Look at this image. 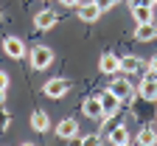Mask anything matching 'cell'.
I'll list each match as a JSON object with an SVG mask.
<instances>
[{
  "mask_svg": "<svg viewBox=\"0 0 157 146\" xmlns=\"http://www.w3.org/2000/svg\"><path fill=\"white\" fill-rule=\"evenodd\" d=\"M6 101V90H0V104H3Z\"/></svg>",
  "mask_w": 157,
  "mask_h": 146,
  "instance_id": "cell-26",
  "label": "cell"
},
{
  "mask_svg": "<svg viewBox=\"0 0 157 146\" xmlns=\"http://www.w3.org/2000/svg\"><path fill=\"white\" fill-rule=\"evenodd\" d=\"M82 110H84V115H87V118H93V121H98V118L104 115L101 101H98V98H87V101L82 104Z\"/></svg>",
  "mask_w": 157,
  "mask_h": 146,
  "instance_id": "cell-15",
  "label": "cell"
},
{
  "mask_svg": "<svg viewBox=\"0 0 157 146\" xmlns=\"http://www.w3.org/2000/svg\"><path fill=\"white\" fill-rule=\"evenodd\" d=\"M67 146H82V138H78V135H73V138H67Z\"/></svg>",
  "mask_w": 157,
  "mask_h": 146,
  "instance_id": "cell-24",
  "label": "cell"
},
{
  "mask_svg": "<svg viewBox=\"0 0 157 146\" xmlns=\"http://www.w3.org/2000/svg\"><path fill=\"white\" fill-rule=\"evenodd\" d=\"M34 26H36L39 31L53 28V26H56V11H53V9H42V11H36V14H34Z\"/></svg>",
  "mask_w": 157,
  "mask_h": 146,
  "instance_id": "cell-7",
  "label": "cell"
},
{
  "mask_svg": "<svg viewBox=\"0 0 157 146\" xmlns=\"http://www.w3.org/2000/svg\"><path fill=\"white\" fill-rule=\"evenodd\" d=\"M154 37H157V26H154V23H137L135 39H140V42H151Z\"/></svg>",
  "mask_w": 157,
  "mask_h": 146,
  "instance_id": "cell-11",
  "label": "cell"
},
{
  "mask_svg": "<svg viewBox=\"0 0 157 146\" xmlns=\"http://www.w3.org/2000/svg\"><path fill=\"white\" fill-rule=\"evenodd\" d=\"M3 51L11 59H23L25 56V45H23V39H20V37H6L3 39Z\"/></svg>",
  "mask_w": 157,
  "mask_h": 146,
  "instance_id": "cell-8",
  "label": "cell"
},
{
  "mask_svg": "<svg viewBox=\"0 0 157 146\" xmlns=\"http://www.w3.org/2000/svg\"><path fill=\"white\" fill-rule=\"evenodd\" d=\"M56 135H59V138H65V140H67V138H73V135H78V124H76L73 118L59 121V124H56Z\"/></svg>",
  "mask_w": 157,
  "mask_h": 146,
  "instance_id": "cell-12",
  "label": "cell"
},
{
  "mask_svg": "<svg viewBox=\"0 0 157 146\" xmlns=\"http://www.w3.org/2000/svg\"><path fill=\"white\" fill-rule=\"evenodd\" d=\"M121 146H132V143H121Z\"/></svg>",
  "mask_w": 157,
  "mask_h": 146,
  "instance_id": "cell-28",
  "label": "cell"
},
{
  "mask_svg": "<svg viewBox=\"0 0 157 146\" xmlns=\"http://www.w3.org/2000/svg\"><path fill=\"white\" fill-rule=\"evenodd\" d=\"M98 68H101V73H107V76L121 73V56H115V53H104L101 59H98Z\"/></svg>",
  "mask_w": 157,
  "mask_h": 146,
  "instance_id": "cell-6",
  "label": "cell"
},
{
  "mask_svg": "<svg viewBox=\"0 0 157 146\" xmlns=\"http://www.w3.org/2000/svg\"><path fill=\"white\" fill-rule=\"evenodd\" d=\"M154 6H157V0H154Z\"/></svg>",
  "mask_w": 157,
  "mask_h": 146,
  "instance_id": "cell-29",
  "label": "cell"
},
{
  "mask_svg": "<svg viewBox=\"0 0 157 146\" xmlns=\"http://www.w3.org/2000/svg\"><path fill=\"white\" fill-rule=\"evenodd\" d=\"M101 14L104 11L95 6V0H90V3H78V20H84V23H95Z\"/></svg>",
  "mask_w": 157,
  "mask_h": 146,
  "instance_id": "cell-9",
  "label": "cell"
},
{
  "mask_svg": "<svg viewBox=\"0 0 157 146\" xmlns=\"http://www.w3.org/2000/svg\"><path fill=\"white\" fill-rule=\"evenodd\" d=\"M129 6L137 9V6H154V0H129Z\"/></svg>",
  "mask_w": 157,
  "mask_h": 146,
  "instance_id": "cell-21",
  "label": "cell"
},
{
  "mask_svg": "<svg viewBox=\"0 0 157 146\" xmlns=\"http://www.w3.org/2000/svg\"><path fill=\"white\" fill-rule=\"evenodd\" d=\"M132 17L137 23H154V6H137L132 9Z\"/></svg>",
  "mask_w": 157,
  "mask_h": 146,
  "instance_id": "cell-17",
  "label": "cell"
},
{
  "mask_svg": "<svg viewBox=\"0 0 157 146\" xmlns=\"http://www.w3.org/2000/svg\"><path fill=\"white\" fill-rule=\"evenodd\" d=\"M135 140H137V146H157V129L154 127H143Z\"/></svg>",
  "mask_w": 157,
  "mask_h": 146,
  "instance_id": "cell-14",
  "label": "cell"
},
{
  "mask_svg": "<svg viewBox=\"0 0 157 146\" xmlns=\"http://www.w3.org/2000/svg\"><path fill=\"white\" fill-rule=\"evenodd\" d=\"M6 87H9V76L0 70V90H6Z\"/></svg>",
  "mask_w": 157,
  "mask_h": 146,
  "instance_id": "cell-23",
  "label": "cell"
},
{
  "mask_svg": "<svg viewBox=\"0 0 157 146\" xmlns=\"http://www.w3.org/2000/svg\"><path fill=\"white\" fill-rule=\"evenodd\" d=\"M31 127H34L36 132H48V129H51V118H48V112L36 110V112L31 115Z\"/></svg>",
  "mask_w": 157,
  "mask_h": 146,
  "instance_id": "cell-16",
  "label": "cell"
},
{
  "mask_svg": "<svg viewBox=\"0 0 157 146\" xmlns=\"http://www.w3.org/2000/svg\"><path fill=\"white\" fill-rule=\"evenodd\" d=\"M137 96L146 98V101H157V76L149 73L140 79V85H137Z\"/></svg>",
  "mask_w": 157,
  "mask_h": 146,
  "instance_id": "cell-4",
  "label": "cell"
},
{
  "mask_svg": "<svg viewBox=\"0 0 157 146\" xmlns=\"http://www.w3.org/2000/svg\"><path fill=\"white\" fill-rule=\"evenodd\" d=\"M98 101H101V110H104V115L101 118H98V121H101V124H107L118 110H121V98H118L112 90H104L101 96H98Z\"/></svg>",
  "mask_w": 157,
  "mask_h": 146,
  "instance_id": "cell-1",
  "label": "cell"
},
{
  "mask_svg": "<svg viewBox=\"0 0 157 146\" xmlns=\"http://www.w3.org/2000/svg\"><path fill=\"white\" fill-rule=\"evenodd\" d=\"M51 62H53V51L48 45H34L31 48V65H34V70H45Z\"/></svg>",
  "mask_w": 157,
  "mask_h": 146,
  "instance_id": "cell-2",
  "label": "cell"
},
{
  "mask_svg": "<svg viewBox=\"0 0 157 146\" xmlns=\"http://www.w3.org/2000/svg\"><path fill=\"white\" fill-rule=\"evenodd\" d=\"M109 90H112L118 98H121V104H129V101H132V96H135V87H132V81H126L124 76H118V73H115V81L109 85Z\"/></svg>",
  "mask_w": 157,
  "mask_h": 146,
  "instance_id": "cell-3",
  "label": "cell"
},
{
  "mask_svg": "<svg viewBox=\"0 0 157 146\" xmlns=\"http://www.w3.org/2000/svg\"><path fill=\"white\" fill-rule=\"evenodd\" d=\"M109 143H112V146L129 143V129L124 127V124H115V127H109Z\"/></svg>",
  "mask_w": 157,
  "mask_h": 146,
  "instance_id": "cell-13",
  "label": "cell"
},
{
  "mask_svg": "<svg viewBox=\"0 0 157 146\" xmlns=\"http://www.w3.org/2000/svg\"><path fill=\"white\" fill-rule=\"evenodd\" d=\"M70 90V81L67 79H48L45 81V96L48 98H62Z\"/></svg>",
  "mask_w": 157,
  "mask_h": 146,
  "instance_id": "cell-5",
  "label": "cell"
},
{
  "mask_svg": "<svg viewBox=\"0 0 157 146\" xmlns=\"http://www.w3.org/2000/svg\"><path fill=\"white\" fill-rule=\"evenodd\" d=\"M146 70L157 76V56H151V59H149V65H146Z\"/></svg>",
  "mask_w": 157,
  "mask_h": 146,
  "instance_id": "cell-22",
  "label": "cell"
},
{
  "mask_svg": "<svg viewBox=\"0 0 157 146\" xmlns=\"http://www.w3.org/2000/svg\"><path fill=\"white\" fill-rule=\"evenodd\" d=\"M143 70V59L140 56H135V53H129V56H121V73L126 76V73H140Z\"/></svg>",
  "mask_w": 157,
  "mask_h": 146,
  "instance_id": "cell-10",
  "label": "cell"
},
{
  "mask_svg": "<svg viewBox=\"0 0 157 146\" xmlns=\"http://www.w3.org/2000/svg\"><path fill=\"white\" fill-rule=\"evenodd\" d=\"M20 146H34V143H20Z\"/></svg>",
  "mask_w": 157,
  "mask_h": 146,
  "instance_id": "cell-27",
  "label": "cell"
},
{
  "mask_svg": "<svg viewBox=\"0 0 157 146\" xmlns=\"http://www.w3.org/2000/svg\"><path fill=\"white\" fill-rule=\"evenodd\" d=\"M11 127V115L3 110V104H0V132H3V129H9Z\"/></svg>",
  "mask_w": 157,
  "mask_h": 146,
  "instance_id": "cell-18",
  "label": "cell"
},
{
  "mask_svg": "<svg viewBox=\"0 0 157 146\" xmlns=\"http://www.w3.org/2000/svg\"><path fill=\"white\" fill-rule=\"evenodd\" d=\"M95 6L101 9V11H109V9H115V6H118V0H95Z\"/></svg>",
  "mask_w": 157,
  "mask_h": 146,
  "instance_id": "cell-20",
  "label": "cell"
},
{
  "mask_svg": "<svg viewBox=\"0 0 157 146\" xmlns=\"http://www.w3.org/2000/svg\"><path fill=\"white\" fill-rule=\"evenodd\" d=\"M59 3H62V6H67V9H73V6H78V3H82V0H59Z\"/></svg>",
  "mask_w": 157,
  "mask_h": 146,
  "instance_id": "cell-25",
  "label": "cell"
},
{
  "mask_svg": "<svg viewBox=\"0 0 157 146\" xmlns=\"http://www.w3.org/2000/svg\"><path fill=\"white\" fill-rule=\"evenodd\" d=\"M82 146H101V135H84Z\"/></svg>",
  "mask_w": 157,
  "mask_h": 146,
  "instance_id": "cell-19",
  "label": "cell"
}]
</instances>
